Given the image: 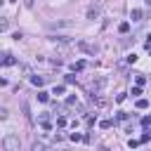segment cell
I'll return each instance as SVG.
<instances>
[{"instance_id": "obj_1", "label": "cell", "mask_w": 151, "mask_h": 151, "mask_svg": "<svg viewBox=\"0 0 151 151\" xmlns=\"http://www.w3.org/2000/svg\"><path fill=\"white\" fill-rule=\"evenodd\" d=\"M3 149L5 151H19V137L17 135H7L3 139Z\"/></svg>"}, {"instance_id": "obj_2", "label": "cell", "mask_w": 151, "mask_h": 151, "mask_svg": "<svg viewBox=\"0 0 151 151\" xmlns=\"http://www.w3.org/2000/svg\"><path fill=\"white\" fill-rule=\"evenodd\" d=\"M106 85V78H97V80H94L92 85H90V90H92V94H99V90Z\"/></svg>"}, {"instance_id": "obj_3", "label": "cell", "mask_w": 151, "mask_h": 151, "mask_svg": "<svg viewBox=\"0 0 151 151\" xmlns=\"http://www.w3.org/2000/svg\"><path fill=\"white\" fill-rule=\"evenodd\" d=\"M78 47H80L83 52H87V54H94V52H97V47L90 45V43H85V40H80V43H78Z\"/></svg>"}, {"instance_id": "obj_4", "label": "cell", "mask_w": 151, "mask_h": 151, "mask_svg": "<svg viewBox=\"0 0 151 151\" xmlns=\"http://www.w3.org/2000/svg\"><path fill=\"white\" fill-rule=\"evenodd\" d=\"M97 17H99V5H92L87 10V19H97Z\"/></svg>"}, {"instance_id": "obj_5", "label": "cell", "mask_w": 151, "mask_h": 151, "mask_svg": "<svg viewBox=\"0 0 151 151\" xmlns=\"http://www.w3.org/2000/svg\"><path fill=\"white\" fill-rule=\"evenodd\" d=\"M14 62H17V59H14L12 54H5V59H3V64H5V66H12Z\"/></svg>"}, {"instance_id": "obj_6", "label": "cell", "mask_w": 151, "mask_h": 151, "mask_svg": "<svg viewBox=\"0 0 151 151\" xmlns=\"http://www.w3.org/2000/svg\"><path fill=\"white\" fill-rule=\"evenodd\" d=\"M132 21H139V19H142V10H132Z\"/></svg>"}, {"instance_id": "obj_7", "label": "cell", "mask_w": 151, "mask_h": 151, "mask_svg": "<svg viewBox=\"0 0 151 151\" xmlns=\"http://www.w3.org/2000/svg\"><path fill=\"white\" fill-rule=\"evenodd\" d=\"M111 125H113V121H109V118H106V121H102V123H99V127H102V130H109V127H111Z\"/></svg>"}, {"instance_id": "obj_8", "label": "cell", "mask_w": 151, "mask_h": 151, "mask_svg": "<svg viewBox=\"0 0 151 151\" xmlns=\"http://www.w3.org/2000/svg\"><path fill=\"white\" fill-rule=\"evenodd\" d=\"M31 83H33V85H38V87H40V85H43V78H40V76H33V78H31Z\"/></svg>"}, {"instance_id": "obj_9", "label": "cell", "mask_w": 151, "mask_h": 151, "mask_svg": "<svg viewBox=\"0 0 151 151\" xmlns=\"http://www.w3.org/2000/svg\"><path fill=\"white\" fill-rule=\"evenodd\" d=\"M38 99L40 102H50V94L47 92H38Z\"/></svg>"}, {"instance_id": "obj_10", "label": "cell", "mask_w": 151, "mask_h": 151, "mask_svg": "<svg viewBox=\"0 0 151 151\" xmlns=\"http://www.w3.org/2000/svg\"><path fill=\"white\" fill-rule=\"evenodd\" d=\"M118 31H121V33H127V31H130V24H127V21H123V24L118 26Z\"/></svg>"}, {"instance_id": "obj_11", "label": "cell", "mask_w": 151, "mask_h": 151, "mask_svg": "<svg viewBox=\"0 0 151 151\" xmlns=\"http://www.w3.org/2000/svg\"><path fill=\"white\" fill-rule=\"evenodd\" d=\"M83 69H85V62H76L73 64V71H83Z\"/></svg>"}, {"instance_id": "obj_12", "label": "cell", "mask_w": 151, "mask_h": 151, "mask_svg": "<svg viewBox=\"0 0 151 151\" xmlns=\"http://www.w3.org/2000/svg\"><path fill=\"white\" fill-rule=\"evenodd\" d=\"M142 144H146V142H151V132H144V135H142V139H139Z\"/></svg>"}, {"instance_id": "obj_13", "label": "cell", "mask_w": 151, "mask_h": 151, "mask_svg": "<svg viewBox=\"0 0 151 151\" xmlns=\"http://www.w3.org/2000/svg\"><path fill=\"white\" fill-rule=\"evenodd\" d=\"M137 109H149V102H146V99H139V102H137Z\"/></svg>"}, {"instance_id": "obj_14", "label": "cell", "mask_w": 151, "mask_h": 151, "mask_svg": "<svg viewBox=\"0 0 151 151\" xmlns=\"http://www.w3.org/2000/svg\"><path fill=\"white\" fill-rule=\"evenodd\" d=\"M139 94H142V87H139V85L132 87V97H139Z\"/></svg>"}, {"instance_id": "obj_15", "label": "cell", "mask_w": 151, "mask_h": 151, "mask_svg": "<svg viewBox=\"0 0 151 151\" xmlns=\"http://www.w3.org/2000/svg\"><path fill=\"white\" fill-rule=\"evenodd\" d=\"M64 90H66L64 85H57V87H54V94H64Z\"/></svg>"}, {"instance_id": "obj_16", "label": "cell", "mask_w": 151, "mask_h": 151, "mask_svg": "<svg viewBox=\"0 0 151 151\" xmlns=\"http://www.w3.org/2000/svg\"><path fill=\"white\" fill-rule=\"evenodd\" d=\"M57 125L64 127V125H66V118H64V116H59V118H57Z\"/></svg>"}, {"instance_id": "obj_17", "label": "cell", "mask_w": 151, "mask_h": 151, "mask_svg": "<svg viewBox=\"0 0 151 151\" xmlns=\"http://www.w3.org/2000/svg\"><path fill=\"white\" fill-rule=\"evenodd\" d=\"M73 104H78V99H76V97H69V99H66V106H73Z\"/></svg>"}, {"instance_id": "obj_18", "label": "cell", "mask_w": 151, "mask_h": 151, "mask_svg": "<svg viewBox=\"0 0 151 151\" xmlns=\"http://www.w3.org/2000/svg\"><path fill=\"white\" fill-rule=\"evenodd\" d=\"M142 125H151V116H144L142 118Z\"/></svg>"}, {"instance_id": "obj_19", "label": "cell", "mask_w": 151, "mask_h": 151, "mask_svg": "<svg viewBox=\"0 0 151 151\" xmlns=\"http://www.w3.org/2000/svg\"><path fill=\"white\" fill-rule=\"evenodd\" d=\"M24 3H26V7H33V3H35V0H24Z\"/></svg>"}, {"instance_id": "obj_20", "label": "cell", "mask_w": 151, "mask_h": 151, "mask_svg": "<svg viewBox=\"0 0 151 151\" xmlns=\"http://www.w3.org/2000/svg\"><path fill=\"white\" fill-rule=\"evenodd\" d=\"M146 47H151V33L146 35Z\"/></svg>"}, {"instance_id": "obj_21", "label": "cell", "mask_w": 151, "mask_h": 151, "mask_svg": "<svg viewBox=\"0 0 151 151\" xmlns=\"http://www.w3.org/2000/svg\"><path fill=\"white\" fill-rule=\"evenodd\" d=\"M7 3H14V0H7Z\"/></svg>"}]
</instances>
